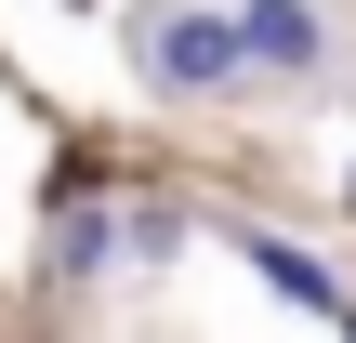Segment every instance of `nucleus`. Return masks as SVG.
Masks as SVG:
<instances>
[{
    "instance_id": "obj_1",
    "label": "nucleus",
    "mask_w": 356,
    "mask_h": 343,
    "mask_svg": "<svg viewBox=\"0 0 356 343\" xmlns=\"http://www.w3.org/2000/svg\"><path fill=\"white\" fill-rule=\"evenodd\" d=\"M132 79H145L159 106H225V93H251L225 0H145V13H132Z\"/></svg>"
},
{
    "instance_id": "obj_2",
    "label": "nucleus",
    "mask_w": 356,
    "mask_h": 343,
    "mask_svg": "<svg viewBox=\"0 0 356 343\" xmlns=\"http://www.w3.org/2000/svg\"><path fill=\"white\" fill-rule=\"evenodd\" d=\"M225 26H238V66H251L264 93H330V79H343L330 0H225Z\"/></svg>"
},
{
    "instance_id": "obj_3",
    "label": "nucleus",
    "mask_w": 356,
    "mask_h": 343,
    "mask_svg": "<svg viewBox=\"0 0 356 343\" xmlns=\"http://www.w3.org/2000/svg\"><path fill=\"white\" fill-rule=\"evenodd\" d=\"M40 212H53V278H66V291H106V278H119V198H106V159H66V172L40 185Z\"/></svg>"
},
{
    "instance_id": "obj_4",
    "label": "nucleus",
    "mask_w": 356,
    "mask_h": 343,
    "mask_svg": "<svg viewBox=\"0 0 356 343\" xmlns=\"http://www.w3.org/2000/svg\"><path fill=\"white\" fill-rule=\"evenodd\" d=\"M238 238V264L277 291V304H304V317H343V278H330V251H304V238H277V225H225Z\"/></svg>"
},
{
    "instance_id": "obj_5",
    "label": "nucleus",
    "mask_w": 356,
    "mask_h": 343,
    "mask_svg": "<svg viewBox=\"0 0 356 343\" xmlns=\"http://www.w3.org/2000/svg\"><path fill=\"white\" fill-rule=\"evenodd\" d=\"M185 238H198L185 198H132V212H119V264H185Z\"/></svg>"
},
{
    "instance_id": "obj_6",
    "label": "nucleus",
    "mask_w": 356,
    "mask_h": 343,
    "mask_svg": "<svg viewBox=\"0 0 356 343\" xmlns=\"http://www.w3.org/2000/svg\"><path fill=\"white\" fill-rule=\"evenodd\" d=\"M343 343H356V304H343Z\"/></svg>"
},
{
    "instance_id": "obj_7",
    "label": "nucleus",
    "mask_w": 356,
    "mask_h": 343,
    "mask_svg": "<svg viewBox=\"0 0 356 343\" xmlns=\"http://www.w3.org/2000/svg\"><path fill=\"white\" fill-rule=\"evenodd\" d=\"M66 13H92V0H66Z\"/></svg>"
}]
</instances>
